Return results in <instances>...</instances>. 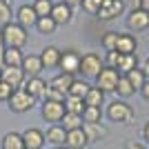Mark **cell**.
Segmentation results:
<instances>
[{
  "mask_svg": "<svg viewBox=\"0 0 149 149\" xmlns=\"http://www.w3.org/2000/svg\"><path fill=\"white\" fill-rule=\"evenodd\" d=\"M125 13V0H111L109 5H102L96 13V18L100 20H113Z\"/></svg>",
  "mask_w": 149,
  "mask_h": 149,
  "instance_id": "obj_12",
  "label": "cell"
},
{
  "mask_svg": "<svg viewBox=\"0 0 149 149\" xmlns=\"http://www.w3.org/2000/svg\"><path fill=\"white\" fill-rule=\"evenodd\" d=\"M89 85L85 78H74V82H71V87H69V93L67 96H74V98H85L87 96V91H89Z\"/></svg>",
  "mask_w": 149,
  "mask_h": 149,
  "instance_id": "obj_27",
  "label": "cell"
},
{
  "mask_svg": "<svg viewBox=\"0 0 149 149\" xmlns=\"http://www.w3.org/2000/svg\"><path fill=\"white\" fill-rule=\"evenodd\" d=\"M105 67V60L98 56V54H93V51H89V54H85V56H80V69H78V74L85 78V80H96V76L100 74V69Z\"/></svg>",
  "mask_w": 149,
  "mask_h": 149,
  "instance_id": "obj_3",
  "label": "cell"
},
{
  "mask_svg": "<svg viewBox=\"0 0 149 149\" xmlns=\"http://www.w3.org/2000/svg\"><path fill=\"white\" fill-rule=\"evenodd\" d=\"M40 62H42V67L45 69H56L58 65H60V56H62V51L58 49L56 45H47L40 54Z\"/></svg>",
  "mask_w": 149,
  "mask_h": 149,
  "instance_id": "obj_13",
  "label": "cell"
},
{
  "mask_svg": "<svg viewBox=\"0 0 149 149\" xmlns=\"http://www.w3.org/2000/svg\"><path fill=\"white\" fill-rule=\"evenodd\" d=\"M82 131H85L89 143H98V140L107 138V134H109V129L102 123H85L82 125Z\"/></svg>",
  "mask_w": 149,
  "mask_h": 149,
  "instance_id": "obj_19",
  "label": "cell"
},
{
  "mask_svg": "<svg viewBox=\"0 0 149 149\" xmlns=\"http://www.w3.org/2000/svg\"><path fill=\"white\" fill-rule=\"evenodd\" d=\"M51 149H67V147H51Z\"/></svg>",
  "mask_w": 149,
  "mask_h": 149,
  "instance_id": "obj_47",
  "label": "cell"
},
{
  "mask_svg": "<svg viewBox=\"0 0 149 149\" xmlns=\"http://www.w3.org/2000/svg\"><path fill=\"white\" fill-rule=\"evenodd\" d=\"M51 18L58 27L60 25H69L71 18H74V9L67 7L65 2H54V9H51Z\"/></svg>",
  "mask_w": 149,
  "mask_h": 149,
  "instance_id": "obj_17",
  "label": "cell"
},
{
  "mask_svg": "<svg viewBox=\"0 0 149 149\" xmlns=\"http://www.w3.org/2000/svg\"><path fill=\"white\" fill-rule=\"evenodd\" d=\"M22 71H25L27 78H38V76L42 74V62H40V56L38 54H27L25 58H22Z\"/></svg>",
  "mask_w": 149,
  "mask_h": 149,
  "instance_id": "obj_14",
  "label": "cell"
},
{
  "mask_svg": "<svg viewBox=\"0 0 149 149\" xmlns=\"http://www.w3.org/2000/svg\"><path fill=\"white\" fill-rule=\"evenodd\" d=\"M22 49H5V67H20L22 65Z\"/></svg>",
  "mask_w": 149,
  "mask_h": 149,
  "instance_id": "obj_31",
  "label": "cell"
},
{
  "mask_svg": "<svg viewBox=\"0 0 149 149\" xmlns=\"http://www.w3.org/2000/svg\"><path fill=\"white\" fill-rule=\"evenodd\" d=\"M80 7H82L87 13H93V16H96V13H98V9H100V0H82Z\"/></svg>",
  "mask_w": 149,
  "mask_h": 149,
  "instance_id": "obj_36",
  "label": "cell"
},
{
  "mask_svg": "<svg viewBox=\"0 0 149 149\" xmlns=\"http://www.w3.org/2000/svg\"><path fill=\"white\" fill-rule=\"evenodd\" d=\"M65 140H67V131L60 125H49V129L45 131V143L51 147H65Z\"/></svg>",
  "mask_w": 149,
  "mask_h": 149,
  "instance_id": "obj_18",
  "label": "cell"
},
{
  "mask_svg": "<svg viewBox=\"0 0 149 149\" xmlns=\"http://www.w3.org/2000/svg\"><path fill=\"white\" fill-rule=\"evenodd\" d=\"M60 2H65V5L71 7V9H74V7H80V5H82V0H60Z\"/></svg>",
  "mask_w": 149,
  "mask_h": 149,
  "instance_id": "obj_40",
  "label": "cell"
},
{
  "mask_svg": "<svg viewBox=\"0 0 149 149\" xmlns=\"http://www.w3.org/2000/svg\"><path fill=\"white\" fill-rule=\"evenodd\" d=\"M136 7H140V9H145V11H149V0H138Z\"/></svg>",
  "mask_w": 149,
  "mask_h": 149,
  "instance_id": "obj_44",
  "label": "cell"
},
{
  "mask_svg": "<svg viewBox=\"0 0 149 149\" xmlns=\"http://www.w3.org/2000/svg\"><path fill=\"white\" fill-rule=\"evenodd\" d=\"M102 120V109L98 107H85L82 111V125L85 123H100Z\"/></svg>",
  "mask_w": 149,
  "mask_h": 149,
  "instance_id": "obj_34",
  "label": "cell"
},
{
  "mask_svg": "<svg viewBox=\"0 0 149 149\" xmlns=\"http://www.w3.org/2000/svg\"><path fill=\"white\" fill-rule=\"evenodd\" d=\"M140 93H143V98L145 100H149V78H147V82L143 85V89H140Z\"/></svg>",
  "mask_w": 149,
  "mask_h": 149,
  "instance_id": "obj_41",
  "label": "cell"
},
{
  "mask_svg": "<svg viewBox=\"0 0 149 149\" xmlns=\"http://www.w3.org/2000/svg\"><path fill=\"white\" fill-rule=\"evenodd\" d=\"M138 49V38L134 33H118V40H116V51L127 56V54H136Z\"/></svg>",
  "mask_w": 149,
  "mask_h": 149,
  "instance_id": "obj_16",
  "label": "cell"
},
{
  "mask_svg": "<svg viewBox=\"0 0 149 149\" xmlns=\"http://www.w3.org/2000/svg\"><path fill=\"white\" fill-rule=\"evenodd\" d=\"M0 149H27L25 140H22V134L18 131H7L2 140H0Z\"/></svg>",
  "mask_w": 149,
  "mask_h": 149,
  "instance_id": "obj_21",
  "label": "cell"
},
{
  "mask_svg": "<svg viewBox=\"0 0 149 149\" xmlns=\"http://www.w3.org/2000/svg\"><path fill=\"white\" fill-rule=\"evenodd\" d=\"M109 2H111V0H100V7H102V5H109Z\"/></svg>",
  "mask_w": 149,
  "mask_h": 149,
  "instance_id": "obj_46",
  "label": "cell"
},
{
  "mask_svg": "<svg viewBox=\"0 0 149 149\" xmlns=\"http://www.w3.org/2000/svg\"><path fill=\"white\" fill-rule=\"evenodd\" d=\"M107 118L111 120V123H120V125H131L134 118H136V111H134V107L127 105V100H111L109 105H107Z\"/></svg>",
  "mask_w": 149,
  "mask_h": 149,
  "instance_id": "obj_2",
  "label": "cell"
},
{
  "mask_svg": "<svg viewBox=\"0 0 149 149\" xmlns=\"http://www.w3.org/2000/svg\"><path fill=\"white\" fill-rule=\"evenodd\" d=\"M47 87H49L47 80H42L40 76H38V78H27L25 85H22V89H25L29 96H33L38 102H42V100H45V91H47Z\"/></svg>",
  "mask_w": 149,
  "mask_h": 149,
  "instance_id": "obj_11",
  "label": "cell"
},
{
  "mask_svg": "<svg viewBox=\"0 0 149 149\" xmlns=\"http://www.w3.org/2000/svg\"><path fill=\"white\" fill-rule=\"evenodd\" d=\"M20 2H27V0H20Z\"/></svg>",
  "mask_w": 149,
  "mask_h": 149,
  "instance_id": "obj_48",
  "label": "cell"
},
{
  "mask_svg": "<svg viewBox=\"0 0 149 149\" xmlns=\"http://www.w3.org/2000/svg\"><path fill=\"white\" fill-rule=\"evenodd\" d=\"M13 91H16L13 87H9L7 82L0 80V100H2V102H7V100L11 98V93H13Z\"/></svg>",
  "mask_w": 149,
  "mask_h": 149,
  "instance_id": "obj_38",
  "label": "cell"
},
{
  "mask_svg": "<svg viewBox=\"0 0 149 149\" xmlns=\"http://www.w3.org/2000/svg\"><path fill=\"white\" fill-rule=\"evenodd\" d=\"M138 67V56L136 54H127V56H123L120 54V60H118V74L120 76H125V74H129L131 69H136Z\"/></svg>",
  "mask_w": 149,
  "mask_h": 149,
  "instance_id": "obj_25",
  "label": "cell"
},
{
  "mask_svg": "<svg viewBox=\"0 0 149 149\" xmlns=\"http://www.w3.org/2000/svg\"><path fill=\"white\" fill-rule=\"evenodd\" d=\"M5 67V45L0 42V69Z\"/></svg>",
  "mask_w": 149,
  "mask_h": 149,
  "instance_id": "obj_43",
  "label": "cell"
},
{
  "mask_svg": "<svg viewBox=\"0 0 149 149\" xmlns=\"http://www.w3.org/2000/svg\"><path fill=\"white\" fill-rule=\"evenodd\" d=\"M125 149H145V145H143V143H136V140H131V143L125 145Z\"/></svg>",
  "mask_w": 149,
  "mask_h": 149,
  "instance_id": "obj_39",
  "label": "cell"
},
{
  "mask_svg": "<svg viewBox=\"0 0 149 149\" xmlns=\"http://www.w3.org/2000/svg\"><path fill=\"white\" fill-rule=\"evenodd\" d=\"M36 29H38V33H42V36H51V33H56L58 25L54 22V18H51V16H47V18H38Z\"/></svg>",
  "mask_w": 149,
  "mask_h": 149,
  "instance_id": "obj_30",
  "label": "cell"
},
{
  "mask_svg": "<svg viewBox=\"0 0 149 149\" xmlns=\"http://www.w3.org/2000/svg\"><path fill=\"white\" fill-rule=\"evenodd\" d=\"M58 69H60V74L76 76V74H78V69H80V54H78V51H74V49L62 51Z\"/></svg>",
  "mask_w": 149,
  "mask_h": 149,
  "instance_id": "obj_10",
  "label": "cell"
},
{
  "mask_svg": "<svg viewBox=\"0 0 149 149\" xmlns=\"http://www.w3.org/2000/svg\"><path fill=\"white\" fill-rule=\"evenodd\" d=\"M113 93H116L120 100H127V98H131V96L136 93V89L131 87V82L127 80L125 76H120V78H118V85H116V89H113Z\"/></svg>",
  "mask_w": 149,
  "mask_h": 149,
  "instance_id": "obj_26",
  "label": "cell"
},
{
  "mask_svg": "<svg viewBox=\"0 0 149 149\" xmlns=\"http://www.w3.org/2000/svg\"><path fill=\"white\" fill-rule=\"evenodd\" d=\"M22 140H25L27 149H42L45 145V131L38 129V127H29V129L22 131Z\"/></svg>",
  "mask_w": 149,
  "mask_h": 149,
  "instance_id": "obj_15",
  "label": "cell"
},
{
  "mask_svg": "<svg viewBox=\"0 0 149 149\" xmlns=\"http://www.w3.org/2000/svg\"><path fill=\"white\" fill-rule=\"evenodd\" d=\"M62 105H65V111H67V113H78V116H82V111H85V100H82V98L67 96Z\"/></svg>",
  "mask_w": 149,
  "mask_h": 149,
  "instance_id": "obj_29",
  "label": "cell"
},
{
  "mask_svg": "<svg viewBox=\"0 0 149 149\" xmlns=\"http://www.w3.org/2000/svg\"><path fill=\"white\" fill-rule=\"evenodd\" d=\"M36 102L38 100L33 98V96H29L25 89H16V91L11 93V98L7 100V105H9V109H11L13 113H27L29 109L36 107Z\"/></svg>",
  "mask_w": 149,
  "mask_h": 149,
  "instance_id": "obj_4",
  "label": "cell"
},
{
  "mask_svg": "<svg viewBox=\"0 0 149 149\" xmlns=\"http://www.w3.org/2000/svg\"><path fill=\"white\" fill-rule=\"evenodd\" d=\"M118 60H120V54L118 51H107V56H105V67H118Z\"/></svg>",
  "mask_w": 149,
  "mask_h": 149,
  "instance_id": "obj_37",
  "label": "cell"
},
{
  "mask_svg": "<svg viewBox=\"0 0 149 149\" xmlns=\"http://www.w3.org/2000/svg\"><path fill=\"white\" fill-rule=\"evenodd\" d=\"M143 71L147 74V78H149V56H147V60H145V65H143Z\"/></svg>",
  "mask_w": 149,
  "mask_h": 149,
  "instance_id": "obj_45",
  "label": "cell"
},
{
  "mask_svg": "<svg viewBox=\"0 0 149 149\" xmlns=\"http://www.w3.org/2000/svg\"><path fill=\"white\" fill-rule=\"evenodd\" d=\"M13 22L16 25H20L22 29H31V27H36V22H38V16H36V11H33V7L31 5H27V2H22V5L13 11Z\"/></svg>",
  "mask_w": 149,
  "mask_h": 149,
  "instance_id": "obj_8",
  "label": "cell"
},
{
  "mask_svg": "<svg viewBox=\"0 0 149 149\" xmlns=\"http://www.w3.org/2000/svg\"><path fill=\"white\" fill-rule=\"evenodd\" d=\"M9 22H13V9L7 0H0V29Z\"/></svg>",
  "mask_w": 149,
  "mask_h": 149,
  "instance_id": "obj_33",
  "label": "cell"
},
{
  "mask_svg": "<svg viewBox=\"0 0 149 149\" xmlns=\"http://www.w3.org/2000/svg\"><path fill=\"white\" fill-rule=\"evenodd\" d=\"M125 78L131 82V87L136 89V91H140L143 89V85L147 82V74L143 71V67H136V69H131L129 74H125Z\"/></svg>",
  "mask_w": 149,
  "mask_h": 149,
  "instance_id": "obj_24",
  "label": "cell"
},
{
  "mask_svg": "<svg viewBox=\"0 0 149 149\" xmlns=\"http://www.w3.org/2000/svg\"><path fill=\"white\" fill-rule=\"evenodd\" d=\"M125 22H127L129 31H147L149 29V11H145L140 7H134Z\"/></svg>",
  "mask_w": 149,
  "mask_h": 149,
  "instance_id": "obj_7",
  "label": "cell"
},
{
  "mask_svg": "<svg viewBox=\"0 0 149 149\" xmlns=\"http://www.w3.org/2000/svg\"><path fill=\"white\" fill-rule=\"evenodd\" d=\"M29 40L27 36V29H22L16 22H9L0 29V42L5 45V49H22Z\"/></svg>",
  "mask_w": 149,
  "mask_h": 149,
  "instance_id": "obj_1",
  "label": "cell"
},
{
  "mask_svg": "<svg viewBox=\"0 0 149 149\" xmlns=\"http://www.w3.org/2000/svg\"><path fill=\"white\" fill-rule=\"evenodd\" d=\"M60 127H62L65 131L80 129V127H82V116H78V113H67V111H65V116H62V120H60Z\"/></svg>",
  "mask_w": 149,
  "mask_h": 149,
  "instance_id": "obj_28",
  "label": "cell"
},
{
  "mask_svg": "<svg viewBox=\"0 0 149 149\" xmlns=\"http://www.w3.org/2000/svg\"><path fill=\"white\" fill-rule=\"evenodd\" d=\"M33 11H36L38 18H47L51 16V9H54V0H33Z\"/></svg>",
  "mask_w": 149,
  "mask_h": 149,
  "instance_id": "obj_32",
  "label": "cell"
},
{
  "mask_svg": "<svg viewBox=\"0 0 149 149\" xmlns=\"http://www.w3.org/2000/svg\"><path fill=\"white\" fill-rule=\"evenodd\" d=\"M143 140H147V143H149V120L143 125Z\"/></svg>",
  "mask_w": 149,
  "mask_h": 149,
  "instance_id": "obj_42",
  "label": "cell"
},
{
  "mask_svg": "<svg viewBox=\"0 0 149 149\" xmlns=\"http://www.w3.org/2000/svg\"><path fill=\"white\" fill-rule=\"evenodd\" d=\"M118 78H120L118 69H113V67H102V69H100V74L96 76V87H98L102 93L113 91V89H116V85H118Z\"/></svg>",
  "mask_w": 149,
  "mask_h": 149,
  "instance_id": "obj_5",
  "label": "cell"
},
{
  "mask_svg": "<svg viewBox=\"0 0 149 149\" xmlns=\"http://www.w3.org/2000/svg\"><path fill=\"white\" fill-rule=\"evenodd\" d=\"M116 40H118V33L116 31H107L102 36V49L105 51H116Z\"/></svg>",
  "mask_w": 149,
  "mask_h": 149,
  "instance_id": "obj_35",
  "label": "cell"
},
{
  "mask_svg": "<svg viewBox=\"0 0 149 149\" xmlns=\"http://www.w3.org/2000/svg\"><path fill=\"white\" fill-rule=\"evenodd\" d=\"M89 145L87 136H85V131L80 129H74V131H67V140H65V147L67 149H85Z\"/></svg>",
  "mask_w": 149,
  "mask_h": 149,
  "instance_id": "obj_20",
  "label": "cell"
},
{
  "mask_svg": "<svg viewBox=\"0 0 149 149\" xmlns=\"http://www.w3.org/2000/svg\"><path fill=\"white\" fill-rule=\"evenodd\" d=\"M71 82H74V76H69V74H58V76H54V78H51L49 87L58 89L60 93H65V96H67V93H69V87H71Z\"/></svg>",
  "mask_w": 149,
  "mask_h": 149,
  "instance_id": "obj_22",
  "label": "cell"
},
{
  "mask_svg": "<svg viewBox=\"0 0 149 149\" xmlns=\"http://www.w3.org/2000/svg\"><path fill=\"white\" fill-rule=\"evenodd\" d=\"M85 107H98V109H102V105H105V93L100 91L98 87H89L87 96H85Z\"/></svg>",
  "mask_w": 149,
  "mask_h": 149,
  "instance_id": "obj_23",
  "label": "cell"
},
{
  "mask_svg": "<svg viewBox=\"0 0 149 149\" xmlns=\"http://www.w3.org/2000/svg\"><path fill=\"white\" fill-rule=\"evenodd\" d=\"M40 116H42V120H47L51 125H60L62 116H65V105L54 102V100H45L40 105Z\"/></svg>",
  "mask_w": 149,
  "mask_h": 149,
  "instance_id": "obj_6",
  "label": "cell"
},
{
  "mask_svg": "<svg viewBox=\"0 0 149 149\" xmlns=\"http://www.w3.org/2000/svg\"><path fill=\"white\" fill-rule=\"evenodd\" d=\"M0 80L7 82V85L13 87V89H22L27 76H25V71H22V67H2L0 69Z\"/></svg>",
  "mask_w": 149,
  "mask_h": 149,
  "instance_id": "obj_9",
  "label": "cell"
}]
</instances>
